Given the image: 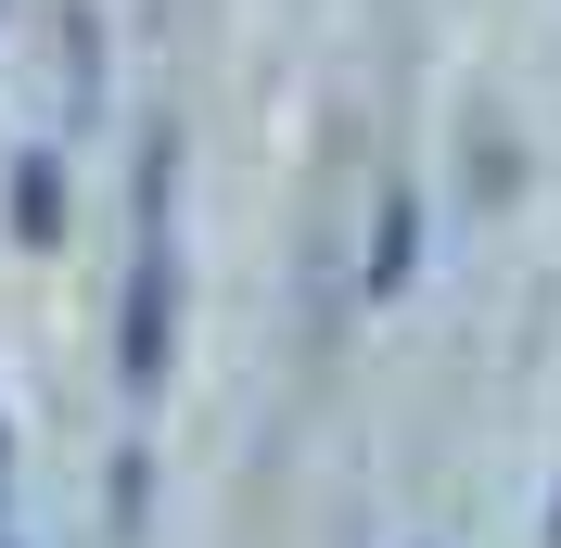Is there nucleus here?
<instances>
[{
	"mask_svg": "<svg viewBox=\"0 0 561 548\" xmlns=\"http://www.w3.org/2000/svg\"><path fill=\"white\" fill-rule=\"evenodd\" d=\"M167 370V230L140 242V281H128V383Z\"/></svg>",
	"mask_w": 561,
	"mask_h": 548,
	"instance_id": "1",
	"label": "nucleus"
}]
</instances>
